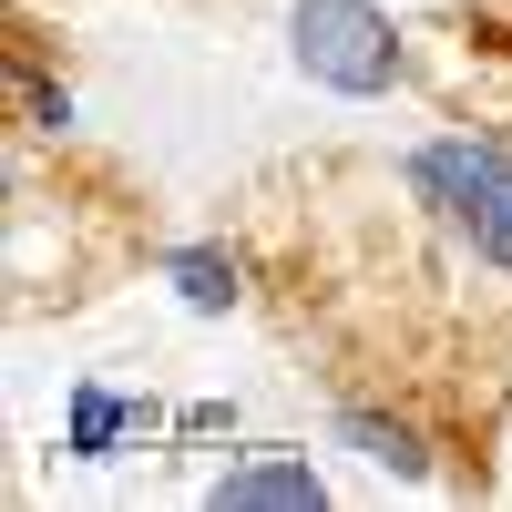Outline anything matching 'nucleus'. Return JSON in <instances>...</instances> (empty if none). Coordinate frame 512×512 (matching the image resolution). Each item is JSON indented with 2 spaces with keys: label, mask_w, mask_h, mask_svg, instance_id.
Wrapping results in <instances>:
<instances>
[{
  "label": "nucleus",
  "mask_w": 512,
  "mask_h": 512,
  "mask_svg": "<svg viewBox=\"0 0 512 512\" xmlns=\"http://www.w3.org/2000/svg\"><path fill=\"white\" fill-rule=\"evenodd\" d=\"M410 185L431 195L492 267H512V154H492V144H420Z\"/></svg>",
  "instance_id": "nucleus-1"
},
{
  "label": "nucleus",
  "mask_w": 512,
  "mask_h": 512,
  "mask_svg": "<svg viewBox=\"0 0 512 512\" xmlns=\"http://www.w3.org/2000/svg\"><path fill=\"white\" fill-rule=\"evenodd\" d=\"M297 62L328 93H390L400 82V31L369 0H297Z\"/></svg>",
  "instance_id": "nucleus-2"
},
{
  "label": "nucleus",
  "mask_w": 512,
  "mask_h": 512,
  "mask_svg": "<svg viewBox=\"0 0 512 512\" xmlns=\"http://www.w3.org/2000/svg\"><path fill=\"white\" fill-rule=\"evenodd\" d=\"M216 502H236V512H256V502L318 512V472H308V461H246V472H226V482H216Z\"/></svg>",
  "instance_id": "nucleus-3"
},
{
  "label": "nucleus",
  "mask_w": 512,
  "mask_h": 512,
  "mask_svg": "<svg viewBox=\"0 0 512 512\" xmlns=\"http://www.w3.org/2000/svg\"><path fill=\"white\" fill-rule=\"evenodd\" d=\"M349 441L379 461V472H400V482H420V472H431V451H420L400 420H379V410H349Z\"/></svg>",
  "instance_id": "nucleus-4"
},
{
  "label": "nucleus",
  "mask_w": 512,
  "mask_h": 512,
  "mask_svg": "<svg viewBox=\"0 0 512 512\" xmlns=\"http://www.w3.org/2000/svg\"><path fill=\"white\" fill-rule=\"evenodd\" d=\"M134 420H144V410H123L113 390H72V451H82V461H103L123 431H134Z\"/></svg>",
  "instance_id": "nucleus-5"
},
{
  "label": "nucleus",
  "mask_w": 512,
  "mask_h": 512,
  "mask_svg": "<svg viewBox=\"0 0 512 512\" xmlns=\"http://www.w3.org/2000/svg\"><path fill=\"white\" fill-rule=\"evenodd\" d=\"M175 287H185V308H236V256H216V246H185L175 256Z\"/></svg>",
  "instance_id": "nucleus-6"
},
{
  "label": "nucleus",
  "mask_w": 512,
  "mask_h": 512,
  "mask_svg": "<svg viewBox=\"0 0 512 512\" xmlns=\"http://www.w3.org/2000/svg\"><path fill=\"white\" fill-rule=\"evenodd\" d=\"M11 93H21V113L41 123V134H62V123H72V93H52L41 72H11Z\"/></svg>",
  "instance_id": "nucleus-7"
}]
</instances>
